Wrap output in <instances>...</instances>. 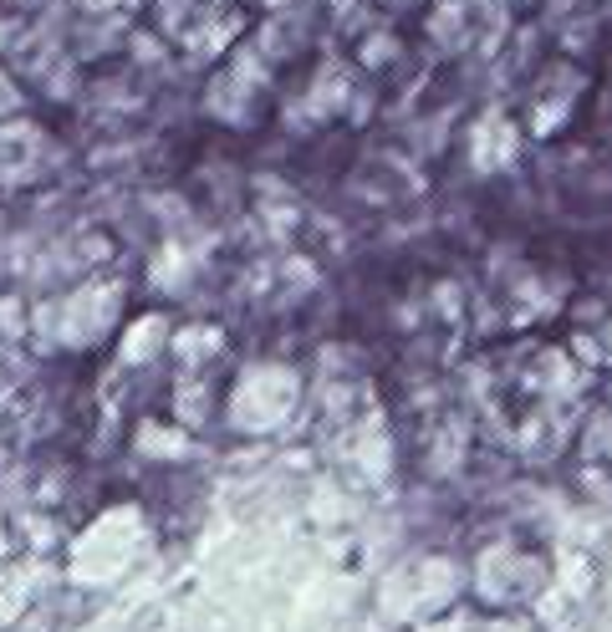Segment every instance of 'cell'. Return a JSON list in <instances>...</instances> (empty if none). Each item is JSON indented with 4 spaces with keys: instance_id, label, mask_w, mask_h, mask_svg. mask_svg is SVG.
Segmentation results:
<instances>
[{
    "instance_id": "3",
    "label": "cell",
    "mask_w": 612,
    "mask_h": 632,
    "mask_svg": "<svg viewBox=\"0 0 612 632\" xmlns=\"http://www.w3.org/2000/svg\"><path fill=\"white\" fill-rule=\"evenodd\" d=\"M21 113H31V97H27V82H21V72H11V66L0 62V123L21 118Z\"/></svg>"
},
{
    "instance_id": "1",
    "label": "cell",
    "mask_w": 612,
    "mask_h": 632,
    "mask_svg": "<svg viewBox=\"0 0 612 632\" xmlns=\"http://www.w3.org/2000/svg\"><path fill=\"white\" fill-rule=\"evenodd\" d=\"M123 286L103 271L56 281L21 306V343L41 362H77L113 343L123 327Z\"/></svg>"
},
{
    "instance_id": "2",
    "label": "cell",
    "mask_w": 612,
    "mask_h": 632,
    "mask_svg": "<svg viewBox=\"0 0 612 632\" xmlns=\"http://www.w3.org/2000/svg\"><path fill=\"white\" fill-rule=\"evenodd\" d=\"M56 173V144L31 113L0 123V194H31Z\"/></svg>"
}]
</instances>
